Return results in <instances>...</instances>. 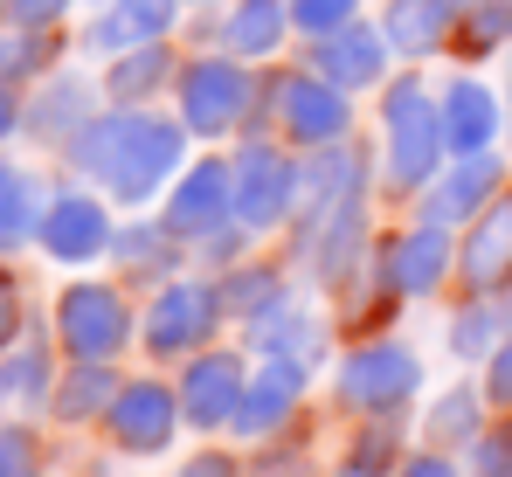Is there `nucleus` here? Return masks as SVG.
I'll return each mask as SVG.
<instances>
[{"instance_id": "1", "label": "nucleus", "mask_w": 512, "mask_h": 477, "mask_svg": "<svg viewBox=\"0 0 512 477\" xmlns=\"http://www.w3.org/2000/svg\"><path fill=\"white\" fill-rule=\"evenodd\" d=\"M63 153H70V166H77V180H97L118 208H146L173 173H180L187 125L153 118L146 104H111V111L90 118Z\"/></svg>"}, {"instance_id": "2", "label": "nucleus", "mask_w": 512, "mask_h": 477, "mask_svg": "<svg viewBox=\"0 0 512 477\" xmlns=\"http://www.w3.org/2000/svg\"><path fill=\"white\" fill-rule=\"evenodd\" d=\"M139 318L125 305V284H104V277H77L56 291V346L63 360H118L132 346Z\"/></svg>"}, {"instance_id": "3", "label": "nucleus", "mask_w": 512, "mask_h": 477, "mask_svg": "<svg viewBox=\"0 0 512 477\" xmlns=\"http://www.w3.org/2000/svg\"><path fill=\"white\" fill-rule=\"evenodd\" d=\"M381 139H388V187H429V173H436V159L450 153V139H443V111H436V97H429L416 77H402L388 90V104H381Z\"/></svg>"}, {"instance_id": "4", "label": "nucleus", "mask_w": 512, "mask_h": 477, "mask_svg": "<svg viewBox=\"0 0 512 477\" xmlns=\"http://www.w3.org/2000/svg\"><path fill=\"white\" fill-rule=\"evenodd\" d=\"M173 97H180V125L201 132V139H222L236 125L256 118V83L243 70V56H208V63H187L173 77Z\"/></svg>"}, {"instance_id": "5", "label": "nucleus", "mask_w": 512, "mask_h": 477, "mask_svg": "<svg viewBox=\"0 0 512 477\" xmlns=\"http://www.w3.org/2000/svg\"><path fill=\"white\" fill-rule=\"evenodd\" d=\"M215 318H222V291H215V284L167 277V284H153V298H146L139 339H146V353H153V360H187V353H201V346H208Z\"/></svg>"}, {"instance_id": "6", "label": "nucleus", "mask_w": 512, "mask_h": 477, "mask_svg": "<svg viewBox=\"0 0 512 477\" xmlns=\"http://www.w3.org/2000/svg\"><path fill=\"white\" fill-rule=\"evenodd\" d=\"M423 388V360L402 346V339H374V346H353L333 374V395L360 415H395L402 401Z\"/></svg>"}, {"instance_id": "7", "label": "nucleus", "mask_w": 512, "mask_h": 477, "mask_svg": "<svg viewBox=\"0 0 512 477\" xmlns=\"http://www.w3.org/2000/svg\"><path fill=\"white\" fill-rule=\"evenodd\" d=\"M111 236H118V222H111L104 194H90V187H56L49 208H42L35 249H42L49 263H63V270H84L97 256H111Z\"/></svg>"}, {"instance_id": "8", "label": "nucleus", "mask_w": 512, "mask_h": 477, "mask_svg": "<svg viewBox=\"0 0 512 477\" xmlns=\"http://www.w3.org/2000/svg\"><path fill=\"white\" fill-rule=\"evenodd\" d=\"M180 422L187 415H180V395L167 381H125L111 395V408H104V436H111L118 457H160Z\"/></svg>"}, {"instance_id": "9", "label": "nucleus", "mask_w": 512, "mask_h": 477, "mask_svg": "<svg viewBox=\"0 0 512 477\" xmlns=\"http://www.w3.org/2000/svg\"><path fill=\"white\" fill-rule=\"evenodd\" d=\"M298 159L284 153V146H243L236 166H229V187H236V222H250V229H277L291 208H298Z\"/></svg>"}, {"instance_id": "10", "label": "nucleus", "mask_w": 512, "mask_h": 477, "mask_svg": "<svg viewBox=\"0 0 512 477\" xmlns=\"http://www.w3.org/2000/svg\"><path fill=\"white\" fill-rule=\"evenodd\" d=\"M270 111H277V132L291 139V146H340L346 125H353V111H346V90L326 77H284L270 90Z\"/></svg>"}, {"instance_id": "11", "label": "nucleus", "mask_w": 512, "mask_h": 477, "mask_svg": "<svg viewBox=\"0 0 512 477\" xmlns=\"http://www.w3.org/2000/svg\"><path fill=\"white\" fill-rule=\"evenodd\" d=\"M243 353H229V346H215V353H187V367H180V415H187V429H236V408H243Z\"/></svg>"}, {"instance_id": "12", "label": "nucleus", "mask_w": 512, "mask_h": 477, "mask_svg": "<svg viewBox=\"0 0 512 477\" xmlns=\"http://www.w3.org/2000/svg\"><path fill=\"white\" fill-rule=\"evenodd\" d=\"M160 222H167V236L187 242V249H194L201 236H215L222 222H236V187H229V166H222V159H208V166H194L187 180H173Z\"/></svg>"}, {"instance_id": "13", "label": "nucleus", "mask_w": 512, "mask_h": 477, "mask_svg": "<svg viewBox=\"0 0 512 477\" xmlns=\"http://www.w3.org/2000/svg\"><path fill=\"white\" fill-rule=\"evenodd\" d=\"M506 277H512V194H492L471 215V236L457 249V284L471 298H492Z\"/></svg>"}, {"instance_id": "14", "label": "nucleus", "mask_w": 512, "mask_h": 477, "mask_svg": "<svg viewBox=\"0 0 512 477\" xmlns=\"http://www.w3.org/2000/svg\"><path fill=\"white\" fill-rule=\"evenodd\" d=\"M97 97H104V83L77 77V70H49V77L35 83V97H28V139H42V146L63 153L97 118Z\"/></svg>"}, {"instance_id": "15", "label": "nucleus", "mask_w": 512, "mask_h": 477, "mask_svg": "<svg viewBox=\"0 0 512 477\" xmlns=\"http://www.w3.org/2000/svg\"><path fill=\"white\" fill-rule=\"evenodd\" d=\"M450 229H409V236H395L381 249V291L388 298H429V291H443V277H450Z\"/></svg>"}, {"instance_id": "16", "label": "nucleus", "mask_w": 512, "mask_h": 477, "mask_svg": "<svg viewBox=\"0 0 512 477\" xmlns=\"http://www.w3.org/2000/svg\"><path fill=\"white\" fill-rule=\"evenodd\" d=\"M499 159L492 153H457V166L443 173V187H429L423 194V222H436V229H464L492 194H499Z\"/></svg>"}, {"instance_id": "17", "label": "nucleus", "mask_w": 512, "mask_h": 477, "mask_svg": "<svg viewBox=\"0 0 512 477\" xmlns=\"http://www.w3.org/2000/svg\"><path fill=\"white\" fill-rule=\"evenodd\" d=\"M173 21H180V0H111L97 21H90V49L97 56H125V49H146V42H167Z\"/></svg>"}, {"instance_id": "18", "label": "nucleus", "mask_w": 512, "mask_h": 477, "mask_svg": "<svg viewBox=\"0 0 512 477\" xmlns=\"http://www.w3.org/2000/svg\"><path fill=\"white\" fill-rule=\"evenodd\" d=\"M63 374V346H49L42 332H21L0 353V408H49Z\"/></svg>"}, {"instance_id": "19", "label": "nucleus", "mask_w": 512, "mask_h": 477, "mask_svg": "<svg viewBox=\"0 0 512 477\" xmlns=\"http://www.w3.org/2000/svg\"><path fill=\"white\" fill-rule=\"evenodd\" d=\"M436 111H443V139H450V153H485V146L499 139V125H506V104H499L478 77L443 83Z\"/></svg>"}, {"instance_id": "20", "label": "nucleus", "mask_w": 512, "mask_h": 477, "mask_svg": "<svg viewBox=\"0 0 512 477\" xmlns=\"http://www.w3.org/2000/svg\"><path fill=\"white\" fill-rule=\"evenodd\" d=\"M118 388H125V381H118L111 360H63L56 395H49V415H56L63 429H77V422H104V408H111Z\"/></svg>"}, {"instance_id": "21", "label": "nucleus", "mask_w": 512, "mask_h": 477, "mask_svg": "<svg viewBox=\"0 0 512 477\" xmlns=\"http://www.w3.org/2000/svg\"><path fill=\"white\" fill-rule=\"evenodd\" d=\"M305 395V367L291 360L284 367V353H270L263 360V374H256L250 388H243V408H236V436H263V429H277L291 408Z\"/></svg>"}, {"instance_id": "22", "label": "nucleus", "mask_w": 512, "mask_h": 477, "mask_svg": "<svg viewBox=\"0 0 512 477\" xmlns=\"http://www.w3.org/2000/svg\"><path fill=\"white\" fill-rule=\"evenodd\" d=\"M450 28H457V0H395L388 7V21H381V35H388V49L395 56H436V49H450Z\"/></svg>"}, {"instance_id": "23", "label": "nucleus", "mask_w": 512, "mask_h": 477, "mask_svg": "<svg viewBox=\"0 0 512 477\" xmlns=\"http://www.w3.org/2000/svg\"><path fill=\"white\" fill-rule=\"evenodd\" d=\"M42 208H49L42 173H35V166L0 159V256H14V249H28V242H35V229H42Z\"/></svg>"}, {"instance_id": "24", "label": "nucleus", "mask_w": 512, "mask_h": 477, "mask_svg": "<svg viewBox=\"0 0 512 477\" xmlns=\"http://www.w3.org/2000/svg\"><path fill=\"white\" fill-rule=\"evenodd\" d=\"M381 63H388V35H374V28H360V21H346L326 35V49H319V77L340 83V90H360V83L381 77Z\"/></svg>"}, {"instance_id": "25", "label": "nucleus", "mask_w": 512, "mask_h": 477, "mask_svg": "<svg viewBox=\"0 0 512 477\" xmlns=\"http://www.w3.org/2000/svg\"><path fill=\"white\" fill-rule=\"evenodd\" d=\"M104 97L111 104H153L160 90H173V56L167 42H146V49H125V56H111V70H104Z\"/></svg>"}, {"instance_id": "26", "label": "nucleus", "mask_w": 512, "mask_h": 477, "mask_svg": "<svg viewBox=\"0 0 512 477\" xmlns=\"http://www.w3.org/2000/svg\"><path fill=\"white\" fill-rule=\"evenodd\" d=\"M111 256H118V277L125 284H167L180 242L167 236V222H132V229L111 236Z\"/></svg>"}, {"instance_id": "27", "label": "nucleus", "mask_w": 512, "mask_h": 477, "mask_svg": "<svg viewBox=\"0 0 512 477\" xmlns=\"http://www.w3.org/2000/svg\"><path fill=\"white\" fill-rule=\"evenodd\" d=\"M284 28H291V7L284 0H236L229 7V28H222V42H229V56H270V49H284Z\"/></svg>"}, {"instance_id": "28", "label": "nucleus", "mask_w": 512, "mask_h": 477, "mask_svg": "<svg viewBox=\"0 0 512 477\" xmlns=\"http://www.w3.org/2000/svg\"><path fill=\"white\" fill-rule=\"evenodd\" d=\"M49 70H63V28H14V21H0V77L42 83Z\"/></svg>"}, {"instance_id": "29", "label": "nucleus", "mask_w": 512, "mask_h": 477, "mask_svg": "<svg viewBox=\"0 0 512 477\" xmlns=\"http://www.w3.org/2000/svg\"><path fill=\"white\" fill-rule=\"evenodd\" d=\"M250 339H256V353H291V360H305V353L319 346V325L305 318L298 298H277L270 312L250 318Z\"/></svg>"}, {"instance_id": "30", "label": "nucleus", "mask_w": 512, "mask_h": 477, "mask_svg": "<svg viewBox=\"0 0 512 477\" xmlns=\"http://www.w3.org/2000/svg\"><path fill=\"white\" fill-rule=\"evenodd\" d=\"M499 42H512V0H464L457 7V28H450V49L485 56Z\"/></svg>"}, {"instance_id": "31", "label": "nucleus", "mask_w": 512, "mask_h": 477, "mask_svg": "<svg viewBox=\"0 0 512 477\" xmlns=\"http://www.w3.org/2000/svg\"><path fill=\"white\" fill-rule=\"evenodd\" d=\"M277 298H291V291H284V270H270V263H243V270H229V284H222V312H236V318L270 312Z\"/></svg>"}, {"instance_id": "32", "label": "nucleus", "mask_w": 512, "mask_h": 477, "mask_svg": "<svg viewBox=\"0 0 512 477\" xmlns=\"http://www.w3.org/2000/svg\"><path fill=\"white\" fill-rule=\"evenodd\" d=\"M506 339V312L492 305V298H471L464 312L450 318V353H464V360H478V353H492Z\"/></svg>"}, {"instance_id": "33", "label": "nucleus", "mask_w": 512, "mask_h": 477, "mask_svg": "<svg viewBox=\"0 0 512 477\" xmlns=\"http://www.w3.org/2000/svg\"><path fill=\"white\" fill-rule=\"evenodd\" d=\"M478 395L471 388H457V395H443L436 408H429V443L436 450H464V443H478Z\"/></svg>"}, {"instance_id": "34", "label": "nucleus", "mask_w": 512, "mask_h": 477, "mask_svg": "<svg viewBox=\"0 0 512 477\" xmlns=\"http://www.w3.org/2000/svg\"><path fill=\"white\" fill-rule=\"evenodd\" d=\"M0 477H49V450L28 422H0Z\"/></svg>"}, {"instance_id": "35", "label": "nucleus", "mask_w": 512, "mask_h": 477, "mask_svg": "<svg viewBox=\"0 0 512 477\" xmlns=\"http://www.w3.org/2000/svg\"><path fill=\"white\" fill-rule=\"evenodd\" d=\"M284 7H291V28H305V35H333L360 14V0H284Z\"/></svg>"}, {"instance_id": "36", "label": "nucleus", "mask_w": 512, "mask_h": 477, "mask_svg": "<svg viewBox=\"0 0 512 477\" xmlns=\"http://www.w3.org/2000/svg\"><path fill=\"white\" fill-rule=\"evenodd\" d=\"M21 332H28V284L0 263V353H7Z\"/></svg>"}, {"instance_id": "37", "label": "nucleus", "mask_w": 512, "mask_h": 477, "mask_svg": "<svg viewBox=\"0 0 512 477\" xmlns=\"http://www.w3.org/2000/svg\"><path fill=\"white\" fill-rule=\"evenodd\" d=\"M478 464L471 471L478 477H512V415H506V429H478Z\"/></svg>"}, {"instance_id": "38", "label": "nucleus", "mask_w": 512, "mask_h": 477, "mask_svg": "<svg viewBox=\"0 0 512 477\" xmlns=\"http://www.w3.org/2000/svg\"><path fill=\"white\" fill-rule=\"evenodd\" d=\"M395 443H402V436H395V422L381 415V422H374V429L353 443V477H374L381 464H388V450H395Z\"/></svg>"}, {"instance_id": "39", "label": "nucleus", "mask_w": 512, "mask_h": 477, "mask_svg": "<svg viewBox=\"0 0 512 477\" xmlns=\"http://www.w3.org/2000/svg\"><path fill=\"white\" fill-rule=\"evenodd\" d=\"M63 14H70V0H0V21H14V28H63Z\"/></svg>"}, {"instance_id": "40", "label": "nucleus", "mask_w": 512, "mask_h": 477, "mask_svg": "<svg viewBox=\"0 0 512 477\" xmlns=\"http://www.w3.org/2000/svg\"><path fill=\"white\" fill-rule=\"evenodd\" d=\"M14 132H28V90L14 77H0V146H7Z\"/></svg>"}, {"instance_id": "41", "label": "nucleus", "mask_w": 512, "mask_h": 477, "mask_svg": "<svg viewBox=\"0 0 512 477\" xmlns=\"http://www.w3.org/2000/svg\"><path fill=\"white\" fill-rule=\"evenodd\" d=\"M485 401L512 415V339H499V353H492V374H485Z\"/></svg>"}, {"instance_id": "42", "label": "nucleus", "mask_w": 512, "mask_h": 477, "mask_svg": "<svg viewBox=\"0 0 512 477\" xmlns=\"http://www.w3.org/2000/svg\"><path fill=\"white\" fill-rule=\"evenodd\" d=\"M173 477H243V464H236L229 450H201V457H187Z\"/></svg>"}, {"instance_id": "43", "label": "nucleus", "mask_w": 512, "mask_h": 477, "mask_svg": "<svg viewBox=\"0 0 512 477\" xmlns=\"http://www.w3.org/2000/svg\"><path fill=\"white\" fill-rule=\"evenodd\" d=\"M395 477H464V471H457V464H450L443 450H429V457H409V464H402Z\"/></svg>"}, {"instance_id": "44", "label": "nucleus", "mask_w": 512, "mask_h": 477, "mask_svg": "<svg viewBox=\"0 0 512 477\" xmlns=\"http://www.w3.org/2000/svg\"><path fill=\"white\" fill-rule=\"evenodd\" d=\"M506 125H512V90H506Z\"/></svg>"}]
</instances>
